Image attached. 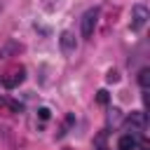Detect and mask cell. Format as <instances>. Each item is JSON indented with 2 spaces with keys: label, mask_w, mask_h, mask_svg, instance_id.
Segmentation results:
<instances>
[{
  "label": "cell",
  "mask_w": 150,
  "mask_h": 150,
  "mask_svg": "<svg viewBox=\"0 0 150 150\" xmlns=\"http://www.w3.org/2000/svg\"><path fill=\"white\" fill-rule=\"evenodd\" d=\"M23 80H26V68H23V66H14V68H9L7 73H2V77H0L2 87H7V89L19 87Z\"/></svg>",
  "instance_id": "1"
},
{
  "label": "cell",
  "mask_w": 150,
  "mask_h": 150,
  "mask_svg": "<svg viewBox=\"0 0 150 150\" xmlns=\"http://www.w3.org/2000/svg\"><path fill=\"white\" fill-rule=\"evenodd\" d=\"M145 124H148V115L145 112H131L129 117H127V129H129V134L131 136H138V134H143L145 131Z\"/></svg>",
  "instance_id": "2"
},
{
  "label": "cell",
  "mask_w": 150,
  "mask_h": 150,
  "mask_svg": "<svg viewBox=\"0 0 150 150\" xmlns=\"http://www.w3.org/2000/svg\"><path fill=\"white\" fill-rule=\"evenodd\" d=\"M96 23H98V7H91L82 14V38H91Z\"/></svg>",
  "instance_id": "3"
},
{
  "label": "cell",
  "mask_w": 150,
  "mask_h": 150,
  "mask_svg": "<svg viewBox=\"0 0 150 150\" xmlns=\"http://www.w3.org/2000/svg\"><path fill=\"white\" fill-rule=\"evenodd\" d=\"M148 19H150V12H148L143 5H136V7L131 9V30H141V28L148 23Z\"/></svg>",
  "instance_id": "4"
},
{
  "label": "cell",
  "mask_w": 150,
  "mask_h": 150,
  "mask_svg": "<svg viewBox=\"0 0 150 150\" xmlns=\"http://www.w3.org/2000/svg\"><path fill=\"white\" fill-rule=\"evenodd\" d=\"M23 52V45L16 42V40H7L2 47H0V59H12V56H19Z\"/></svg>",
  "instance_id": "5"
},
{
  "label": "cell",
  "mask_w": 150,
  "mask_h": 150,
  "mask_svg": "<svg viewBox=\"0 0 150 150\" xmlns=\"http://www.w3.org/2000/svg\"><path fill=\"white\" fill-rule=\"evenodd\" d=\"M21 110V103L7 98V96H0V115H14Z\"/></svg>",
  "instance_id": "6"
},
{
  "label": "cell",
  "mask_w": 150,
  "mask_h": 150,
  "mask_svg": "<svg viewBox=\"0 0 150 150\" xmlns=\"http://www.w3.org/2000/svg\"><path fill=\"white\" fill-rule=\"evenodd\" d=\"M136 136H131V134H124V136H120V141H117V150H136Z\"/></svg>",
  "instance_id": "7"
},
{
  "label": "cell",
  "mask_w": 150,
  "mask_h": 150,
  "mask_svg": "<svg viewBox=\"0 0 150 150\" xmlns=\"http://www.w3.org/2000/svg\"><path fill=\"white\" fill-rule=\"evenodd\" d=\"M61 49L63 52H73L75 49V35L70 30H63L61 33Z\"/></svg>",
  "instance_id": "8"
},
{
  "label": "cell",
  "mask_w": 150,
  "mask_h": 150,
  "mask_svg": "<svg viewBox=\"0 0 150 150\" xmlns=\"http://www.w3.org/2000/svg\"><path fill=\"white\" fill-rule=\"evenodd\" d=\"M138 84H141L143 89L150 87V68H143V70L138 73Z\"/></svg>",
  "instance_id": "9"
},
{
  "label": "cell",
  "mask_w": 150,
  "mask_h": 150,
  "mask_svg": "<svg viewBox=\"0 0 150 150\" xmlns=\"http://www.w3.org/2000/svg\"><path fill=\"white\" fill-rule=\"evenodd\" d=\"M96 101H98L101 105H105V103H108V91H105V89H101V91L96 94Z\"/></svg>",
  "instance_id": "10"
},
{
  "label": "cell",
  "mask_w": 150,
  "mask_h": 150,
  "mask_svg": "<svg viewBox=\"0 0 150 150\" xmlns=\"http://www.w3.org/2000/svg\"><path fill=\"white\" fill-rule=\"evenodd\" d=\"M108 120H110L112 124H117V122H120V110H117V108H112V110H110V115H108Z\"/></svg>",
  "instance_id": "11"
},
{
  "label": "cell",
  "mask_w": 150,
  "mask_h": 150,
  "mask_svg": "<svg viewBox=\"0 0 150 150\" xmlns=\"http://www.w3.org/2000/svg\"><path fill=\"white\" fill-rule=\"evenodd\" d=\"M105 80H108V82H117V80H120V73H117V70H108Z\"/></svg>",
  "instance_id": "12"
},
{
  "label": "cell",
  "mask_w": 150,
  "mask_h": 150,
  "mask_svg": "<svg viewBox=\"0 0 150 150\" xmlns=\"http://www.w3.org/2000/svg\"><path fill=\"white\" fill-rule=\"evenodd\" d=\"M38 112H40V117H42V120H49V108H40Z\"/></svg>",
  "instance_id": "13"
},
{
  "label": "cell",
  "mask_w": 150,
  "mask_h": 150,
  "mask_svg": "<svg viewBox=\"0 0 150 150\" xmlns=\"http://www.w3.org/2000/svg\"><path fill=\"white\" fill-rule=\"evenodd\" d=\"M141 150H150V143L145 138H141Z\"/></svg>",
  "instance_id": "14"
},
{
  "label": "cell",
  "mask_w": 150,
  "mask_h": 150,
  "mask_svg": "<svg viewBox=\"0 0 150 150\" xmlns=\"http://www.w3.org/2000/svg\"><path fill=\"white\" fill-rule=\"evenodd\" d=\"M63 150H70V148H63Z\"/></svg>",
  "instance_id": "15"
},
{
  "label": "cell",
  "mask_w": 150,
  "mask_h": 150,
  "mask_svg": "<svg viewBox=\"0 0 150 150\" xmlns=\"http://www.w3.org/2000/svg\"><path fill=\"white\" fill-rule=\"evenodd\" d=\"M101 150H105V148H101Z\"/></svg>",
  "instance_id": "16"
}]
</instances>
